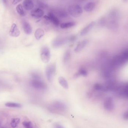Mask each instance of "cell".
<instances>
[{
    "mask_svg": "<svg viewBox=\"0 0 128 128\" xmlns=\"http://www.w3.org/2000/svg\"><path fill=\"white\" fill-rule=\"evenodd\" d=\"M71 57L70 51L69 50H67L64 53L63 60L65 64H67L70 60Z\"/></svg>",
    "mask_w": 128,
    "mask_h": 128,
    "instance_id": "obj_20",
    "label": "cell"
},
{
    "mask_svg": "<svg viewBox=\"0 0 128 128\" xmlns=\"http://www.w3.org/2000/svg\"><path fill=\"white\" fill-rule=\"evenodd\" d=\"M76 24V23L74 22H63L60 24V28L62 29H66L74 27Z\"/></svg>",
    "mask_w": 128,
    "mask_h": 128,
    "instance_id": "obj_17",
    "label": "cell"
},
{
    "mask_svg": "<svg viewBox=\"0 0 128 128\" xmlns=\"http://www.w3.org/2000/svg\"><path fill=\"white\" fill-rule=\"evenodd\" d=\"M120 76L123 80H128V62L121 70Z\"/></svg>",
    "mask_w": 128,
    "mask_h": 128,
    "instance_id": "obj_12",
    "label": "cell"
},
{
    "mask_svg": "<svg viewBox=\"0 0 128 128\" xmlns=\"http://www.w3.org/2000/svg\"><path fill=\"white\" fill-rule=\"evenodd\" d=\"M31 16L35 18H40L44 16V12L40 8L34 9L31 12Z\"/></svg>",
    "mask_w": 128,
    "mask_h": 128,
    "instance_id": "obj_7",
    "label": "cell"
},
{
    "mask_svg": "<svg viewBox=\"0 0 128 128\" xmlns=\"http://www.w3.org/2000/svg\"><path fill=\"white\" fill-rule=\"evenodd\" d=\"M22 28L25 33L27 34H30L32 31V28L30 24L26 20L22 22Z\"/></svg>",
    "mask_w": 128,
    "mask_h": 128,
    "instance_id": "obj_10",
    "label": "cell"
},
{
    "mask_svg": "<svg viewBox=\"0 0 128 128\" xmlns=\"http://www.w3.org/2000/svg\"><path fill=\"white\" fill-rule=\"evenodd\" d=\"M31 76L33 80H42V77L40 74L37 72H33L31 74Z\"/></svg>",
    "mask_w": 128,
    "mask_h": 128,
    "instance_id": "obj_26",
    "label": "cell"
},
{
    "mask_svg": "<svg viewBox=\"0 0 128 128\" xmlns=\"http://www.w3.org/2000/svg\"><path fill=\"white\" fill-rule=\"evenodd\" d=\"M30 84L33 88L37 90L43 91L47 88L46 84L42 80H32L30 82Z\"/></svg>",
    "mask_w": 128,
    "mask_h": 128,
    "instance_id": "obj_2",
    "label": "cell"
},
{
    "mask_svg": "<svg viewBox=\"0 0 128 128\" xmlns=\"http://www.w3.org/2000/svg\"><path fill=\"white\" fill-rule=\"evenodd\" d=\"M58 82L60 85L66 89H68V82L64 77L60 76L58 79Z\"/></svg>",
    "mask_w": 128,
    "mask_h": 128,
    "instance_id": "obj_18",
    "label": "cell"
},
{
    "mask_svg": "<svg viewBox=\"0 0 128 128\" xmlns=\"http://www.w3.org/2000/svg\"><path fill=\"white\" fill-rule=\"evenodd\" d=\"M57 14L58 16L62 18H66L68 16V14L67 12L63 10H60L57 11Z\"/></svg>",
    "mask_w": 128,
    "mask_h": 128,
    "instance_id": "obj_25",
    "label": "cell"
},
{
    "mask_svg": "<svg viewBox=\"0 0 128 128\" xmlns=\"http://www.w3.org/2000/svg\"><path fill=\"white\" fill-rule=\"evenodd\" d=\"M22 0H13L12 4H17L18 3H19Z\"/></svg>",
    "mask_w": 128,
    "mask_h": 128,
    "instance_id": "obj_30",
    "label": "cell"
},
{
    "mask_svg": "<svg viewBox=\"0 0 128 128\" xmlns=\"http://www.w3.org/2000/svg\"><path fill=\"white\" fill-rule=\"evenodd\" d=\"M94 7V4L92 2H89L86 4L84 6V10L87 12H91Z\"/></svg>",
    "mask_w": 128,
    "mask_h": 128,
    "instance_id": "obj_19",
    "label": "cell"
},
{
    "mask_svg": "<svg viewBox=\"0 0 128 128\" xmlns=\"http://www.w3.org/2000/svg\"><path fill=\"white\" fill-rule=\"evenodd\" d=\"M44 34L45 32L43 29L41 28H38L36 29L34 33V36L37 40H39L44 36Z\"/></svg>",
    "mask_w": 128,
    "mask_h": 128,
    "instance_id": "obj_16",
    "label": "cell"
},
{
    "mask_svg": "<svg viewBox=\"0 0 128 128\" xmlns=\"http://www.w3.org/2000/svg\"><path fill=\"white\" fill-rule=\"evenodd\" d=\"M5 106L8 107L14 108H20L22 105L18 103L14 102H7L5 104Z\"/></svg>",
    "mask_w": 128,
    "mask_h": 128,
    "instance_id": "obj_22",
    "label": "cell"
},
{
    "mask_svg": "<svg viewBox=\"0 0 128 128\" xmlns=\"http://www.w3.org/2000/svg\"><path fill=\"white\" fill-rule=\"evenodd\" d=\"M95 24V22H92L88 24V25L86 26L81 30V32H80V35L81 36H84L87 34L92 29V28L94 26Z\"/></svg>",
    "mask_w": 128,
    "mask_h": 128,
    "instance_id": "obj_11",
    "label": "cell"
},
{
    "mask_svg": "<svg viewBox=\"0 0 128 128\" xmlns=\"http://www.w3.org/2000/svg\"><path fill=\"white\" fill-rule=\"evenodd\" d=\"M16 10L18 13L21 16H24L25 15V13L22 4H18L16 6Z\"/></svg>",
    "mask_w": 128,
    "mask_h": 128,
    "instance_id": "obj_23",
    "label": "cell"
},
{
    "mask_svg": "<svg viewBox=\"0 0 128 128\" xmlns=\"http://www.w3.org/2000/svg\"><path fill=\"white\" fill-rule=\"evenodd\" d=\"M68 41H70V37H58L52 42V46L55 48H58L64 45Z\"/></svg>",
    "mask_w": 128,
    "mask_h": 128,
    "instance_id": "obj_5",
    "label": "cell"
},
{
    "mask_svg": "<svg viewBox=\"0 0 128 128\" xmlns=\"http://www.w3.org/2000/svg\"><path fill=\"white\" fill-rule=\"evenodd\" d=\"M40 58L42 61L44 63H48L51 58V53L48 48L44 46L40 51Z\"/></svg>",
    "mask_w": 128,
    "mask_h": 128,
    "instance_id": "obj_4",
    "label": "cell"
},
{
    "mask_svg": "<svg viewBox=\"0 0 128 128\" xmlns=\"http://www.w3.org/2000/svg\"><path fill=\"white\" fill-rule=\"evenodd\" d=\"M20 122V119L19 118H13L11 119L10 123V126L12 128H16Z\"/></svg>",
    "mask_w": 128,
    "mask_h": 128,
    "instance_id": "obj_24",
    "label": "cell"
},
{
    "mask_svg": "<svg viewBox=\"0 0 128 128\" xmlns=\"http://www.w3.org/2000/svg\"><path fill=\"white\" fill-rule=\"evenodd\" d=\"M88 72L87 70L85 68H81L78 70V71L76 73L74 76L76 78L80 76H86L88 75Z\"/></svg>",
    "mask_w": 128,
    "mask_h": 128,
    "instance_id": "obj_21",
    "label": "cell"
},
{
    "mask_svg": "<svg viewBox=\"0 0 128 128\" xmlns=\"http://www.w3.org/2000/svg\"><path fill=\"white\" fill-rule=\"evenodd\" d=\"M56 71L55 65L53 64L49 65L46 67V78L49 82L52 81Z\"/></svg>",
    "mask_w": 128,
    "mask_h": 128,
    "instance_id": "obj_3",
    "label": "cell"
},
{
    "mask_svg": "<svg viewBox=\"0 0 128 128\" xmlns=\"http://www.w3.org/2000/svg\"><path fill=\"white\" fill-rule=\"evenodd\" d=\"M122 117H123V119L125 120H128V110L124 113Z\"/></svg>",
    "mask_w": 128,
    "mask_h": 128,
    "instance_id": "obj_28",
    "label": "cell"
},
{
    "mask_svg": "<svg viewBox=\"0 0 128 128\" xmlns=\"http://www.w3.org/2000/svg\"><path fill=\"white\" fill-rule=\"evenodd\" d=\"M68 10L70 15L75 18L80 17L83 13L82 8L80 5L78 4L70 5Z\"/></svg>",
    "mask_w": 128,
    "mask_h": 128,
    "instance_id": "obj_1",
    "label": "cell"
},
{
    "mask_svg": "<svg viewBox=\"0 0 128 128\" xmlns=\"http://www.w3.org/2000/svg\"><path fill=\"white\" fill-rule=\"evenodd\" d=\"M9 34L10 36L13 37H17L20 34V31L18 28L17 26L15 23L12 24L10 30Z\"/></svg>",
    "mask_w": 128,
    "mask_h": 128,
    "instance_id": "obj_8",
    "label": "cell"
},
{
    "mask_svg": "<svg viewBox=\"0 0 128 128\" xmlns=\"http://www.w3.org/2000/svg\"><path fill=\"white\" fill-rule=\"evenodd\" d=\"M104 107L105 110L107 111H111L112 110L114 106L112 101L110 99L106 100L104 104Z\"/></svg>",
    "mask_w": 128,
    "mask_h": 128,
    "instance_id": "obj_14",
    "label": "cell"
},
{
    "mask_svg": "<svg viewBox=\"0 0 128 128\" xmlns=\"http://www.w3.org/2000/svg\"><path fill=\"white\" fill-rule=\"evenodd\" d=\"M23 7L26 10H30L34 7V4L32 0H24L23 3Z\"/></svg>",
    "mask_w": 128,
    "mask_h": 128,
    "instance_id": "obj_13",
    "label": "cell"
},
{
    "mask_svg": "<svg viewBox=\"0 0 128 128\" xmlns=\"http://www.w3.org/2000/svg\"><path fill=\"white\" fill-rule=\"evenodd\" d=\"M22 125L24 128H34L32 122L29 121H25L22 122Z\"/></svg>",
    "mask_w": 128,
    "mask_h": 128,
    "instance_id": "obj_27",
    "label": "cell"
},
{
    "mask_svg": "<svg viewBox=\"0 0 128 128\" xmlns=\"http://www.w3.org/2000/svg\"><path fill=\"white\" fill-rule=\"evenodd\" d=\"M53 128H64V126H62L60 124L58 123H55L53 126Z\"/></svg>",
    "mask_w": 128,
    "mask_h": 128,
    "instance_id": "obj_29",
    "label": "cell"
},
{
    "mask_svg": "<svg viewBox=\"0 0 128 128\" xmlns=\"http://www.w3.org/2000/svg\"><path fill=\"white\" fill-rule=\"evenodd\" d=\"M89 40L88 39H85V40L80 41L78 44L74 48V52H81L87 46Z\"/></svg>",
    "mask_w": 128,
    "mask_h": 128,
    "instance_id": "obj_9",
    "label": "cell"
},
{
    "mask_svg": "<svg viewBox=\"0 0 128 128\" xmlns=\"http://www.w3.org/2000/svg\"><path fill=\"white\" fill-rule=\"evenodd\" d=\"M44 18L47 21L51 22L55 26H58L60 24V21L58 18L52 12L49 13L48 15L44 16Z\"/></svg>",
    "mask_w": 128,
    "mask_h": 128,
    "instance_id": "obj_6",
    "label": "cell"
},
{
    "mask_svg": "<svg viewBox=\"0 0 128 128\" xmlns=\"http://www.w3.org/2000/svg\"><path fill=\"white\" fill-rule=\"evenodd\" d=\"M54 106L57 110L61 111L64 110L66 108V106L64 104L60 101H55L53 104Z\"/></svg>",
    "mask_w": 128,
    "mask_h": 128,
    "instance_id": "obj_15",
    "label": "cell"
}]
</instances>
